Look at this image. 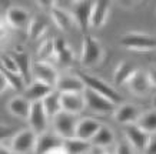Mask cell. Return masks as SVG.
Masks as SVG:
<instances>
[{"label": "cell", "mask_w": 156, "mask_h": 154, "mask_svg": "<svg viewBox=\"0 0 156 154\" xmlns=\"http://www.w3.org/2000/svg\"><path fill=\"white\" fill-rule=\"evenodd\" d=\"M105 57V49L102 43L92 34H83L82 40V51H80V64L86 69L96 67L102 63Z\"/></svg>", "instance_id": "1"}, {"label": "cell", "mask_w": 156, "mask_h": 154, "mask_svg": "<svg viewBox=\"0 0 156 154\" xmlns=\"http://www.w3.org/2000/svg\"><path fill=\"white\" fill-rule=\"evenodd\" d=\"M120 46L130 51H153L156 50V36L143 32H129L120 37Z\"/></svg>", "instance_id": "2"}, {"label": "cell", "mask_w": 156, "mask_h": 154, "mask_svg": "<svg viewBox=\"0 0 156 154\" xmlns=\"http://www.w3.org/2000/svg\"><path fill=\"white\" fill-rule=\"evenodd\" d=\"M80 79L83 80L86 89H89V90H92V91H95V93L100 94V96H103L105 98H108V100H110L112 103H115L116 106L122 104L123 97L119 94L118 90L113 89V87L109 83H106L103 79H100V77L93 76V74H87V73H82Z\"/></svg>", "instance_id": "3"}, {"label": "cell", "mask_w": 156, "mask_h": 154, "mask_svg": "<svg viewBox=\"0 0 156 154\" xmlns=\"http://www.w3.org/2000/svg\"><path fill=\"white\" fill-rule=\"evenodd\" d=\"M59 71L52 63L49 61H39L34 60L32 66V80L40 81L52 89H56V84L59 81Z\"/></svg>", "instance_id": "4"}, {"label": "cell", "mask_w": 156, "mask_h": 154, "mask_svg": "<svg viewBox=\"0 0 156 154\" xmlns=\"http://www.w3.org/2000/svg\"><path fill=\"white\" fill-rule=\"evenodd\" d=\"M37 135L30 128H24L14 133L10 139V150L13 154H30L36 150Z\"/></svg>", "instance_id": "5"}, {"label": "cell", "mask_w": 156, "mask_h": 154, "mask_svg": "<svg viewBox=\"0 0 156 154\" xmlns=\"http://www.w3.org/2000/svg\"><path fill=\"white\" fill-rule=\"evenodd\" d=\"M53 128H55V134L62 139V140H69L73 139L76 133V126H77V117L67 114V113L62 111L56 117H53Z\"/></svg>", "instance_id": "6"}, {"label": "cell", "mask_w": 156, "mask_h": 154, "mask_svg": "<svg viewBox=\"0 0 156 154\" xmlns=\"http://www.w3.org/2000/svg\"><path fill=\"white\" fill-rule=\"evenodd\" d=\"M29 128L33 131L34 134L42 135L44 133H48V126H49V117L44 111V108L42 106V101L39 103H32L30 107V113L27 117Z\"/></svg>", "instance_id": "7"}, {"label": "cell", "mask_w": 156, "mask_h": 154, "mask_svg": "<svg viewBox=\"0 0 156 154\" xmlns=\"http://www.w3.org/2000/svg\"><path fill=\"white\" fill-rule=\"evenodd\" d=\"M83 96H85L86 108H89L90 111L96 113V114H113L116 107H118L115 103H112L110 100L105 98L103 96H100L89 89L85 90Z\"/></svg>", "instance_id": "8"}, {"label": "cell", "mask_w": 156, "mask_h": 154, "mask_svg": "<svg viewBox=\"0 0 156 154\" xmlns=\"http://www.w3.org/2000/svg\"><path fill=\"white\" fill-rule=\"evenodd\" d=\"M5 20L9 27L16 29V30H24V29H27L29 23L32 20V16H30V12L24 7L12 6L6 12Z\"/></svg>", "instance_id": "9"}, {"label": "cell", "mask_w": 156, "mask_h": 154, "mask_svg": "<svg viewBox=\"0 0 156 154\" xmlns=\"http://www.w3.org/2000/svg\"><path fill=\"white\" fill-rule=\"evenodd\" d=\"M92 5H93V2H73V6H72L70 12L75 17L76 26L83 32V34L89 33L90 29Z\"/></svg>", "instance_id": "10"}, {"label": "cell", "mask_w": 156, "mask_h": 154, "mask_svg": "<svg viewBox=\"0 0 156 154\" xmlns=\"http://www.w3.org/2000/svg\"><path fill=\"white\" fill-rule=\"evenodd\" d=\"M123 133H125V139L129 141V144L132 145L136 151H139V153H142L143 150L146 149L147 143H149V140L152 137L151 134H147L146 131H143L136 123L125 126Z\"/></svg>", "instance_id": "11"}, {"label": "cell", "mask_w": 156, "mask_h": 154, "mask_svg": "<svg viewBox=\"0 0 156 154\" xmlns=\"http://www.w3.org/2000/svg\"><path fill=\"white\" fill-rule=\"evenodd\" d=\"M55 90H57L60 94H82L85 93L86 86L83 80L80 79V76L66 74L59 77V81H57Z\"/></svg>", "instance_id": "12"}, {"label": "cell", "mask_w": 156, "mask_h": 154, "mask_svg": "<svg viewBox=\"0 0 156 154\" xmlns=\"http://www.w3.org/2000/svg\"><path fill=\"white\" fill-rule=\"evenodd\" d=\"M112 9V2L98 0L92 5V14H90V27L102 29L106 24Z\"/></svg>", "instance_id": "13"}, {"label": "cell", "mask_w": 156, "mask_h": 154, "mask_svg": "<svg viewBox=\"0 0 156 154\" xmlns=\"http://www.w3.org/2000/svg\"><path fill=\"white\" fill-rule=\"evenodd\" d=\"M139 116H140V110L133 103H122V104H119L113 113L115 120L119 124H122V126L135 124L137 121Z\"/></svg>", "instance_id": "14"}, {"label": "cell", "mask_w": 156, "mask_h": 154, "mask_svg": "<svg viewBox=\"0 0 156 154\" xmlns=\"http://www.w3.org/2000/svg\"><path fill=\"white\" fill-rule=\"evenodd\" d=\"M128 89L130 93H133L135 96H146L152 89V83H151V79H149V74L147 71L145 70H139L133 74V77L129 80V83L126 84Z\"/></svg>", "instance_id": "15"}, {"label": "cell", "mask_w": 156, "mask_h": 154, "mask_svg": "<svg viewBox=\"0 0 156 154\" xmlns=\"http://www.w3.org/2000/svg\"><path fill=\"white\" fill-rule=\"evenodd\" d=\"M49 16L52 22L55 23L60 32L63 33H67L70 32L72 29L76 26V22H75V17L72 14L70 10H65V9H60V7H53L50 12H49Z\"/></svg>", "instance_id": "16"}, {"label": "cell", "mask_w": 156, "mask_h": 154, "mask_svg": "<svg viewBox=\"0 0 156 154\" xmlns=\"http://www.w3.org/2000/svg\"><path fill=\"white\" fill-rule=\"evenodd\" d=\"M62 101V111L72 114V116H79L86 108L85 96L82 94H60Z\"/></svg>", "instance_id": "17"}, {"label": "cell", "mask_w": 156, "mask_h": 154, "mask_svg": "<svg viewBox=\"0 0 156 154\" xmlns=\"http://www.w3.org/2000/svg\"><path fill=\"white\" fill-rule=\"evenodd\" d=\"M102 123L96 118H80L77 120V126H76V133L75 137L79 140H85V141H92V139L95 137V134L98 133V130L100 128Z\"/></svg>", "instance_id": "18"}, {"label": "cell", "mask_w": 156, "mask_h": 154, "mask_svg": "<svg viewBox=\"0 0 156 154\" xmlns=\"http://www.w3.org/2000/svg\"><path fill=\"white\" fill-rule=\"evenodd\" d=\"M53 90L55 89L49 87V86H46V84L40 83V81L32 80V81L24 87L23 97L26 98V100H29L30 103H39V101H42L48 94L52 93Z\"/></svg>", "instance_id": "19"}, {"label": "cell", "mask_w": 156, "mask_h": 154, "mask_svg": "<svg viewBox=\"0 0 156 154\" xmlns=\"http://www.w3.org/2000/svg\"><path fill=\"white\" fill-rule=\"evenodd\" d=\"M32 103L26 100L23 96H14L7 101V110L12 116L17 117L20 120H27L29 113H30Z\"/></svg>", "instance_id": "20"}, {"label": "cell", "mask_w": 156, "mask_h": 154, "mask_svg": "<svg viewBox=\"0 0 156 154\" xmlns=\"http://www.w3.org/2000/svg\"><path fill=\"white\" fill-rule=\"evenodd\" d=\"M13 59L16 60L17 63V67H19V73L22 76V79H23L24 84L27 86L30 81H32V66H33V61L29 56V53L26 51H13V53H10Z\"/></svg>", "instance_id": "21"}, {"label": "cell", "mask_w": 156, "mask_h": 154, "mask_svg": "<svg viewBox=\"0 0 156 154\" xmlns=\"http://www.w3.org/2000/svg\"><path fill=\"white\" fill-rule=\"evenodd\" d=\"M53 42H55V57L60 61L62 64L70 66L75 61V53H73L72 46L65 39L60 37L53 39Z\"/></svg>", "instance_id": "22"}, {"label": "cell", "mask_w": 156, "mask_h": 154, "mask_svg": "<svg viewBox=\"0 0 156 154\" xmlns=\"http://www.w3.org/2000/svg\"><path fill=\"white\" fill-rule=\"evenodd\" d=\"M137 71L136 66L129 61H120L113 71V81L116 86H125L129 83V80Z\"/></svg>", "instance_id": "23"}, {"label": "cell", "mask_w": 156, "mask_h": 154, "mask_svg": "<svg viewBox=\"0 0 156 154\" xmlns=\"http://www.w3.org/2000/svg\"><path fill=\"white\" fill-rule=\"evenodd\" d=\"M42 106L44 108V111L48 114L49 120L56 117L59 113H62V101H60V93L57 90H53L50 94H48L46 97L42 100Z\"/></svg>", "instance_id": "24"}, {"label": "cell", "mask_w": 156, "mask_h": 154, "mask_svg": "<svg viewBox=\"0 0 156 154\" xmlns=\"http://www.w3.org/2000/svg\"><path fill=\"white\" fill-rule=\"evenodd\" d=\"M92 145L95 147H100V149H108L115 143V133L106 124H102L100 128L98 130V133L95 134V137L92 139Z\"/></svg>", "instance_id": "25"}, {"label": "cell", "mask_w": 156, "mask_h": 154, "mask_svg": "<svg viewBox=\"0 0 156 154\" xmlns=\"http://www.w3.org/2000/svg\"><path fill=\"white\" fill-rule=\"evenodd\" d=\"M62 144H63V140L59 139L55 133L53 134L44 133V134L37 137V143H36V150L34 151H36V154H46L49 150H52Z\"/></svg>", "instance_id": "26"}, {"label": "cell", "mask_w": 156, "mask_h": 154, "mask_svg": "<svg viewBox=\"0 0 156 154\" xmlns=\"http://www.w3.org/2000/svg\"><path fill=\"white\" fill-rule=\"evenodd\" d=\"M136 124L147 134L156 135V108L147 110L145 113H140Z\"/></svg>", "instance_id": "27"}, {"label": "cell", "mask_w": 156, "mask_h": 154, "mask_svg": "<svg viewBox=\"0 0 156 154\" xmlns=\"http://www.w3.org/2000/svg\"><path fill=\"white\" fill-rule=\"evenodd\" d=\"M46 33H48V26H46V23L42 22L40 19H33V17H32L27 29H26V34H27L29 40L37 42V40H40L42 37L46 36Z\"/></svg>", "instance_id": "28"}, {"label": "cell", "mask_w": 156, "mask_h": 154, "mask_svg": "<svg viewBox=\"0 0 156 154\" xmlns=\"http://www.w3.org/2000/svg\"><path fill=\"white\" fill-rule=\"evenodd\" d=\"M63 145L69 154H89L92 149V143L85 140H79V139H69V140H63Z\"/></svg>", "instance_id": "29"}, {"label": "cell", "mask_w": 156, "mask_h": 154, "mask_svg": "<svg viewBox=\"0 0 156 154\" xmlns=\"http://www.w3.org/2000/svg\"><path fill=\"white\" fill-rule=\"evenodd\" d=\"M53 57H55V42H53V39H46V40H43V43L39 46L37 51H36V60L50 63Z\"/></svg>", "instance_id": "30"}, {"label": "cell", "mask_w": 156, "mask_h": 154, "mask_svg": "<svg viewBox=\"0 0 156 154\" xmlns=\"http://www.w3.org/2000/svg\"><path fill=\"white\" fill-rule=\"evenodd\" d=\"M0 70H5L7 73H12V74H19V67H17V63L13 59V56L10 53H3L0 54Z\"/></svg>", "instance_id": "31"}, {"label": "cell", "mask_w": 156, "mask_h": 154, "mask_svg": "<svg viewBox=\"0 0 156 154\" xmlns=\"http://www.w3.org/2000/svg\"><path fill=\"white\" fill-rule=\"evenodd\" d=\"M0 71H2V73L5 74V77L7 79V83H9L10 89L16 90V91H23L24 87H26V84H24L22 76L12 74V73H7V71H5V70H0Z\"/></svg>", "instance_id": "32"}, {"label": "cell", "mask_w": 156, "mask_h": 154, "mask_svg": "<svg viewBox=\"0 0 156 154\" xmlns=\"http://www.w3.org/2000/svg\"><path fill=\"white\" fill-rule=\"evenodd\" d=\"M135 151L136 150L129 144V141L126 139L119 140L118 144H116V149H115V154H136Z\"/></svg>", "instance_id": "33"}, {"label": "cell", "mask_w": 156, "mask_h": 154, "mask_svg": "<svg viewBox=\"0 0 156 154\" xmlns=\"http://www.w3.org/2000/svg\"><path fill=\"white\" fill-rule=\"evenodd\" d=\"M13 127L9 126V124H5V123H0V144L5 140H9L13 137Z\"/></svg>", "instance_id": "34"}, {"label": "cell", "mask_w": 156, "mask_h": 154, "mask_svg": "<svg viewBox=\"0 0 156 154\" xmlns=\"http://www.w3.org/2000/svg\"><path fill=\"white\" fill-rule=\"evenodd\" d=\"M142 154H156V135H152L146 149L142 151Z\"/></svg>", "instance_id": "35"}, {"label": "cell", "mask_w": 156, "mask_h": 154, "mask_svg": "<svg viewBox=\"0 0 156 154\" xmlns=\"http://www.w3.org/2000/svg\"><path fill=\"white\" fill-rule=\"evenodd\" d=\"M7 33H9V26H7L5 19L0 17V42L7 37Z\"/></svg>", "instance_id": "36"}, {"label": "cell", "mask_w": 156, "mask_h": 154, "mask_svg": "<svg viewBox=\"0 0 156 154\" xmlns=\"http://www.w3.org/2000/svg\"><path fill=\"white\" fill-rule=\"evenodd\" d=\"M7 89H10L9 83H7V79H6L5 74L0 71V94H3Z\"/></svg>", "instance_id": "37"}, {"label": "cell", "mask_w": 156, "mask_h": 154, "mask_svg": "<svg viewBox=\"0 0 156 154\" xmlns=\"http://www.w3.org/2000/svg\"><path fill=\"white\" fill-rule=\"evenodd\" d=\"M36 3H37V6L40 9L46 10V12H50L55 7V2H36Z\"/></svg>", "instance_id": "38"}, {"label": "cell", "mask_w": 156, "mask_h": 154, "mask_svg": "<svg viewBox=\"0 0 156 154\" xmlns=\"http://www.w3.org/2000/svg\"><path fill=\"white\" fill-rule=\"evenodd\" d=\"M46 154H69V153L66 151L65 145L62 144V145H57V147H55V149H52V150H49Z\"/></svg>", "instance_id": "39"}, {"label": "cell", "mask_w": 156, "mask_h": 154, "mask_svg": "<svg viewBox=\"0 0 156 154\" xmlns=\"http://www.w3.org/2000/svg\"><path fill=\"white\" fill-rule=\"evenodd\" d=\"M89 154H109V153L106 151V149H100V147H95V145H92Z\"/></svg>", "instance_id": "40"}, {"label": "cell", "mask_w": 156, "mask_h": 154, "mask_svg": "<svg viewBox=\"0 0 156 154\" xmlns=\"http://www.w3.org/2000/svg\"><path fill=\"white\" fill-rule=\"evenodd\" d=\"M147 74H149V79H151L152 87H156V67L152 69L151 71H147Z\"/></svg>", "instance_id": "41"}, {"label": "cell", "mask_w": 156, "mask_h": 154, "mask_svg": "<svg viewBox=\"0 0 156 154\" xmlns=\"http://www.w3.org/2000/svg\"><path fill=\"white\" fill-rule=\"evenodd\" d=\"M116 3H118V6L125 7V9H132L133 6L136 5V2H116Z\"/></svg>", "instance_id": "42"}, {"label": "cell", "mask_w": 156, "mask_h": 154, "mask_svg": "<svg viewBox=\"0 0 156 154\" xmlns=\"http://www.w3.org/2000/svg\"><path fill=\"white\" fill-rule=\"evenodd\" d=\"M0 154H13V151H12L10 149H7L6 145L0 144Z\"/></svg>", "instance_id": "43"}, {"label": "cell", "mask_w": 156, "mask_h": 154, "mask_svg": "<svg viewBox=\"0 0 156 154\" xmlns=\"http://www.w3.org/2000/svg\"><path fill=\"white\" fill-rule=\"evenodd\" d=\"M155 64H156V59H155Z\"/></svg>", "instance_id": "44"}]
</instances>
